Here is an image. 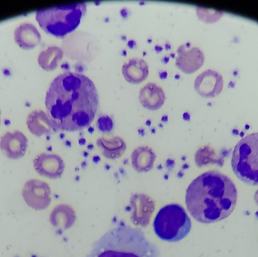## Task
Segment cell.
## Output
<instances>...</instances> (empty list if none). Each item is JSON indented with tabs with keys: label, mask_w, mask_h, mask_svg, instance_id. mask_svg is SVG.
I'll return each instance as SVG.
<instances>
[{
	"label": "cell",
	"mask_w": 258,
	"mask_h": 257,
	"mask_svg": "<svg viewBox=\"0 0 258 257\" xmlns=\"http://www.w3.org/2000/svg\"><path fill=\"white\" fill-rule=\"evenodd\" d=\"M98 104L93 81L77 72H63L56 77L45 97L47 115L57 131H77L90 126Z\"/></svg>",
	"instance_id": "cell-1"
},
{
	"label": "cell",
	"mask_w": 258,
	"mask_h": 257,
	"mask_svg": "<svg viewBox=\"0 0 258 257\" xmlns=\"http://www.w3.org/2000/svg\"><path fill=\"white\" fill-rule=\"evenodd\" d=\"M237 190L233 181L217 170L196 178L188 187L186 205L197 221L213 223L227 218L236 208Z\"/></svg>",
	"instance_id": "cell-2"
},
{
	"label": "cell",
	"mask_w": 258,
	"mask_h": 257,
	"mask_svg": "<svg viewBox=\"0 0 258 257\" xmlns=\"http://www.w3.org/2000/svg\"><path fill=\"white\" fill-rule=\"evenodd\" d=\"M159 249L138 228L119 226L93 244L87 257H159Z\"/></svg>",
	"instance_id": "cell-3"
},
{
	"label": "cell",
	"mask_w": 258,
	"mask_h": 257,
	"mask_svg": "<svg viewBox=\"0 0 258 257\" xmlns=\"http://www.w3.org/2000/svg\"><path fill=\"white\" fill-rule=\"evenodd\" d=\"M86 3L40 9L36 12V21L48 34L63 38L77 28L86 15Z\"/></svg>",
	"instance_id": "cell-4"
},
{
	"label": "cell",
	"mask_w": 258,
	"mask_h": 257,
	"mask_svg": "<svg viewBox=\"0 0 258 257\" xmlns=\"http://www.w3.org/2000/svg\"><path fill=\"white\" fill-rule=\"evenodd\" d=\"M190 219L181 205L171 204L159 210L153 221L155 233L160 239L177 242L187 236L191 230Z\"/></svg>",
	"instance_id": "cell-5"
},
{
	"label": "cell",
	"mask_w": 258,
	"mask_h": 257,
	"mask_svg": "<svg viewBox=\"0 0 258 257\" xmlns=\"http://www.w3.org/2000/svg\"><path fill=\"white\" fill-rule=\"evenodd\" d=\"M232 167L239 180L250 186H258V133L242 138L235 146Z\"/></svg>",
	"instance_id": "cell-6"
},
{
	"label": "cell",
	"mask_w": 258,
	"mask_h": 257,
	"mask_svg": "<svg viewBox=\"0 0 258 257\" xmlns=\"http://www.w3.org/2000/svg\"><path fill=\"white\" fill-rule=\"evenodd\" d=\"M24 202L32 209L42 211L51 202V192L47 183L39 180L27 181L22 190Z\"/></svg>",
	"instance_id": "cell-7"
},
{
	"label": "cell",
	"mask_w": 258,
	"mask_h": 257,
	"mask_svg": "<svg viewBox=\"0 0 258 257\" xmlns=\"http://www.w3.org/2000/svg\"><path fill=\"white\" fill-rule=\"evenodd\" d=\"M177 52L176 66L184 73H194L204 63L205 56L203 51L197 47H192L189 43L179 47Z\"/></svg>",
	"instance_id": "cell-8"
},
{
	"label": "cell",
	"mask_w": 258,
	"mask_h": 257,
	"mask_svg": "<svg viewBox=\"0 0 258 257\" xmlns=\"http://www.w3.org/2000/svg\"><path fill=\"white\" fill-rule=\"evenodd\" d=\"M132 223L135 226L146 227L150 223L152 214L154 211L155 202L145 194H135L131 198Z\"/></svg>",
	"instance_id": "cell-9"
},
{
	"label": "cell",
	"mask_w": 258,
	"mask_h": 257,
	"mask_svg": "<svg viewBox=\"0 0 258 257\" xmlns=\"http://www.w3.org/2000/svg\"><path fill=\"white\" fill-rule=\"evenodd\" d=\"M224 80L222 75L216 71L208 69L200 74L194 82L196 92L203 98L218 96L222 92Z\"/></svg>",
	"instance_id": "cell-10"
},
{
	"label": "cell",
	"mask_w": 258,
	"mask_h": 257,
	"mask_svg": "<svg viewBox=\"0 0 258 257\" xmlns=\"http://www.w3.org/2000/svg\"><path fill=\"white\" fill-rule=\"evenodd\" d=\"M35 170L40 176L55 180L61 178L64 172L63 159L55 154L42 153L33 161Z\"/></svg>",
	"instance_id": "cell-11"
},
{
	"label": "cell",
	"mask_w": 258,
	"mask_h": 257,
	"mask_svg": "<svg viewBox=\"0 0 258 257\" xmlns=\"http://www.w3.org/2000/svg\"><path fill=\"white\" fill-rule=\"evenodd\" d=\"M28 146L27 137L21 131L7 132L0 140L2 152L10 159H19L25 155Z\"/></svg>",
	"instance_id": "cell-12"
},
{
	"label": "cell",
	"mask_w": 258,
	"mask_h": 257,
	"mask_svg": "<svg viewBox=\"0 0 258 257\" xmlns=\"http://www.w3.org/2000/svg\"><path fill=\"white\" fill-rule=\"evenodd\" d=\"M139 101L144 108L157 110L163 106L165 95L162 88L153 83H149L140 92Z\"/></svg>",
	"instance_id": "cell-13"
},
{
	"label": "cell",
	"mask_w": 258,
	"mask_h": 257,
	"mask_svg": "<svg viewBox=\"0 0 258 257\" xmlns=\"http://www.w3.org/2000/svg\"><path fill=\"white\" fill-rule=\"evenodd\" d=\"M27 125L30 132L36 137L57 131L47 113L42 110H35L30 113L27 117Z\"/></svg>",
	"instance_id": "cell-14"
},
{
	"label": "cell",
	"mask_w": 258,
	"mask_h": 257,
	"mask_svg": "<svg viewBox=\"0 0 258 257\" xmlns=\"http://www.w3.org/2000/svg\"><path fill=\"white\" fill-rule=\"evenodd\" d=\"M15 40L23 49H33L40 42L41 35L33 24L24 23L15 30Z\"/></svg>",
	"instance_id": "cell-15"
},
{
	"label": "cell",
	"mask_w": 258,
	"mask_h": 257,
	"mask_svg": "<svg viewBox=\"0 0 258 257\" xmlns=\"http://www.w3.org/2000/svg\"><path fill=\"white\" fill-rule=\"evenodd\" d=\"M122 75L129 83L138 84L145 81L149 75V66L143 59L132 58L122 66Z\"/></svg>",
	"instance_id": "cell-16"
},
{
	"label": "cell",
	"mask_w": 258,
	"mask_h": 257,
	"mask_svg": "<svg viewBox=\"0 0 258 257\" xmlns=\"http://www.w3.org/2000/svg\"><path fill=\"white\" fill-rule=\"evenodd\" d=\"M77 220L75 211L68 205L56 206L51 211L50 222L58 231L67 230L72 227Z\"/></svg>",
	"instance_id": "cell-17"
},
{
	"label": "cell",
	"mask_w": 258,
	"mask_h": 257,
	"mask_svg": "<svg viewBox=\"0 0 258 257\" xmlns=\"http://www.w3.org/2000/svg\"><path fill=\"white\" fill-rule=\"evenodd\" d=\"M156 155L153 149L148 146H140L132 154V164L136 172H148L154 165Z\"/></svg>",
	"instance_id": "cell-18"
},
{
	"label": "cell",
	"mask_w": 258,
	"mask_h": 257,
	"mask_svg": "<svg viewBox=\"0 0 258 257\" xmlns=\"http://www.w3.org/2000/svg\"><path fill=\"white\" fill-rule=\"evenodd\" d=\"M97 146L101 149L103 155L108 159L120 158L126 151V144L122 138L114 137L107 139L101 137L97 140Z\"/></svg>",
	"instance_id": "cell-19"
},
{
	"label": "cell",
	"mask_w": 258,
	"mask_h": 257,
	"mask_svg": "<svg viewBox=\"0 0 258 257\" xmlns=\"http://www.w3.org/2000/svg\"><path fill=\"white\" fill-rule=\"evenodd\" d=\"M63 56L61 48L57 46H50L40 53L38 57V63L45 70L52 71L57 67Z\"/></svg>",
	"instance_id": "cell-20"
},
{
	"label": "cell",
	"mask_w": 258,
	"mask_h": 257,
	"mask_svg": "<svg viewBox=\"0 0 258 257\" xmlns=\"http://www.w3.org/2000/svg\"><path fill=\"white\" fill-rule=\"evenodd\" d=\"M215 152L209 146H205L197 151L195 161L199 167H203L212 163L218 162Z\"/></svg>",
	"instance_id": "cell-21"
},
{
	"label": "cell",
	"mask_w": 258,
	"mask_h": 257,
	"mask_svg": "<svg viewBox=\"0 0 258 257\" xmlns=\"http://www.w3.org/2000/svg\"><path fill=\"white\" fill-rule=\"evenodd\" d=\"M97 125L100 131L104 133H109L113 128V120L109 116H103L98 119Z\"/></svg>",
	"instance_id": "cell-22"
},
{
	"label": "cell",
	"mask_w": 258,
	"mask_h": 257,
	"mask_svg": "<svg viewBox=\"0 0 258 257\" xmlns=\"http://www.w3.org/2000/svg\"><path fill=\"white\" fill-rule=\"evenodd\" d=\"M254 200H255L256 204L258 205V190L254 195Z\"/></svg>",
	"instance_id": "cell-23"
},
{
	"label": "cell",
	"mask_w": 258,
	"mask_h": 257,
	"mask_svg": "<svg viewBox=\"0 0 258 257\" xmlns=\"http://www.w3.org/2000/svg\"><path fill=\"white\" fill-rule=\"evenodd\" d=\"M0 122H1V111H0Z\"/></svg>",
	"instance_id": "cell-24"
},
{
	"label": "cell",
	"mask_w": 258,
	"mask_h": 257,
	"mask_svg": "<svg viewBox=\"0 0 258 257\" xmlns=\"http://www.w3.org/2000/svg\"><path fill=\"white\" fill-rule=\"evenodd\" d=\"M17 257H18V256H17Z\"/></svg>",
	"instance_id": "cell-25"
}]
</instances>
